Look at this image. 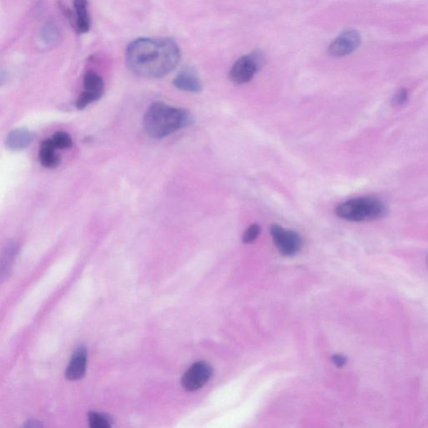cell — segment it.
I'll return each mask as SVG.
<instances>
[{
    "label": "cell",
    "instance_id": "1",
    "mask_svg": "<svg viewBox=\"0 0 428 428\" xmlns=\"http://www.w3.org/2000/svg\"><path fill=\"white\" fill-rule=\"evenodd\" d=\"M180 49L173 40L140 38L130 43L126 61L130 71L144 78H161L178 65Z\"/></svg>",
    "mask_w": 428,
    "mask_h": 428
},
{
    "label": "cell",
    "instance_id": "2",
    "mask_svg": "<svg viewBox=\"0 0 428 428\" xmlns=\"http://www.w3.org/2000/svg\"><path fill=\"white\" fill-rule=\"evenodd\" d=\"M192 123L190 112L164 102L153 103L143 118L146 133L154 139L169 137L179 130L190 127Z\"/></svg>",
    "mask_w": 428,
    "mask_h": 428
},
{
    "label": "cell",
    "instance_id": "3",
    "mask_svg": "<svg viewBox=\"0 0 428 428\" xmlns=\"http://www.w3.org/2000/svg\"><path fill=\"white\" fill-rule=\"evenodd\" d=\"M335 213L337 217L350 222H369L385 217L387 208L377 197H360L341 202Z\"/></svg>",
    "mask_w": 428,
    "mask_h": 428
},
{
    "label": "cell",
    "instance_id": "4",
    "mask_svg": "<svg viewBox=\"0 0 428 428\" xmlns=\"http://www.w3.org/2000/svg\"><path fill=\"white\" fill-rule=\"evenodd\" d=\"M270 233L274 245L283 256H294L298 254L303 247V240L298 233L283 228L281 225H272Z\"/></svg>",
    "mask_w": 428,
    "mask_h": 428
},
{
    "label": "cell",
    "instance_id": "5",
    "mask_svg": "<svg viewBox=\"0 0 428 428\" xmlns=\"http://www.w3.org/2000/svg\"><path fill=\"white\" fill-rule=\"evenodd\" d=\"M83 85L84 92L76 101L78 110H83L92 103L100 100L104 93V80L96 72H87L84 75Z\"/></svg>",
    "mask_w": 428,
    "mask_h": 428
},
{
    "label": "cell",
    "instance_id": "6",
    "mask_svg": "<svg viewBox=\"0 0 428 428\" xmlns=\"http://www.w3.org/2000/svg\"><path fill=\"white\" fill-rule=\"evenodd\" d=\"M261 63H262V58L255 54L243 56L234 63L229 72V78L233 83L236 85L250 82L260 68Z\"/></svg>",
    "mask_w": 428,
    "mask_h": 428
},
{
    "label": "cell",
    "instance_id": "7",
    "mask_svg": "<svg viewBox=\"0 0 428 428\" xmlns=\"http://www.w3.org/2000/svg\"><path fill=\"white\" fill-rule=\"evenodd\" d=\"M213 374L209 364L197 362L188 368L182 378V385L188 391H195L202 389L208 382Z\"/></svg>",
    "mask_w": 428,
    "mask_h": 428
},
{
    "label": "cell",
    "instance_id": "8",
    "mask_svg": "<svg viewBox=\"0 0 428 428\" xmlns=\"http://www.w3.org/2000/svg\"><path fill=\"white\" fill-rule=\"evenodd\" d=\"M362 43V37L357 30H349L344 31L329 47L330 55L342 57L350 55L357 51Z\"/></svg>",
    "mask_w": 428,
    "mask_h": 428
},
{
    "label": "cell",
    "instance_id": "9",
    "mask_svg": "<svg viewBox=\"0 0 428 428\" xmlns=\"http://www.w3.org/2000/svg\"><path fill=\"white\" fill-rule=\"evenodd\" d=\"M87 350L84 346L75 349L66 369V377L70 381H78L83 378L87 372Z\"/></svg>",
    "mask_w": 428,
    "mask_h": 428
},
{
    "label": "cell",
    "instance_id": "10",
    "mask_svg": "<svg viewBox=\"0 0 428 428\" xmlns=\"http://www.w3.org/2000/svg\"><path fill=\"white\" fill-rule=\"evenodd\" d=\"M33 134L25 128H16L8 134L6 146L12 151H22L30 146L33 141Z\"/></svg>",
    "mask_w": 428,
    "mask_h": 428
},
{
    "label": "cell",
    "instance_id": "11",
    "mask_svg": "<svg viewBox=\"0 0 428 428\" xmlns=\"http://www.w3.org/2000/svg\"><path fill=\"white\" fill-rule=\"evenodd\" d=\"M173 85L181 91L198 93L202 91V82L195 72L191 70H184L176 76Z\"/></svg>",
    "mask_w": 428,
    "mask_h": 428
},
{
    "label": "cell",
    "instance_id": "12",
    "mask_svg": "<svg viewBox=\"0 0 428 428\" xmlns=\"http://www.w3.org/2000/svg\"><path fill=\"white\" fill-rule=\"evenodd\" d=\"M57 148L51 139H47L40 144L39 159L44 168L54 169L61 164V157L56 153Z\"/></svg>",
    "mask_w": 428,
    "mask_h": 428
},
{
    "label": "cell",
    "instance_id": "13",
    "mask_svg": "<svg viewBox=\"0 0 428 428\" xmlns=\"http://www.w3.org/2000/svg\"><path fill=\"white\" fill-rule=\"evenodd\" d=\"M75 28L80 33H87L91 27L87 0H74Z\"/></svg>",
    "mask_w": 428,
    "mask_h": 428
},
{
    "label": "cell",
    "instance_id": "14",
    "mask_svg": "<svg viewBox=\"0 0 428 428\" xmlns=\"http://www.w3.org/2000/svg\"><path fill=\"white\" fill-rule=\"evenodd\" d=\"M39 38L44 46L52 47L55 46L59 42H60L61 32L58 27L49 22L44 25L39 32Z\"/></svg>",
    "mask_w": 428,
    "mask_h": 428
},
{
    "label": "cell",
    "instance_id": "15",
    "mask_svg": "<svg viewBox=\"0 0 428 428\" xmlns=\"http://www.w3.org/2000/svg\"><path fill=\"white\" fill-rule=\"evenodd\" d=\"M89 425L92 428H109L111 427V420L104 414L91 412L88 414Z\"/></svg>",
    "mask_w": 428,
    "mask_h": 428
},
{
    "label": "cell",
    "instance_id": "16",
    "mask_svg": "<svg viewBox=\"0 0 428 428\" xmlns=\"http://www.w3.org/2000/svg\"><path fill=\"white\" fill-rule=\"evenodd\" d=\"M18 247L16 245H15V243H11V245L6 247V250H4L1 263L2 276L8 273V270H10L11 267L13 260L15 259Z\"/></svg>",
    "mask_w": 428,
    "mask_h": 428
},
{
    "label": "cell",
    "instance_id": "17",
    "mask_svg": "<svg viewBox=\"0 0 428 428\" xmlns=\"http://www.w3.org/2000/svg\"><path fill=\"white\" fill-rule=\"evenodd\" d=\"M51 140L57 149H69L73 144L70 135L65 132L56 133L53 135Z\"/></svg>",
    "mask_w": 428,
    "mask_h": 428
},
{
    "label": "cell",
    "instance_id": "18",
    "mask_svg": "<svg viewBox=\"0 0 428 428\" xmlns=\"http://www.w3.org/2000/svg\"><path fill=\"white\" fill-rule=\"evenodd\" d=\"M260 231L261 229L259 225L256 224L250 225L249 228H247L245 232L243 233L242 238L243 242L245 243H251L255 242L257 240V238L259 237Z\"/></svg>",
    "mask_w": 428,
    "mask_h": 428
},
{
    "label": "cell",
    "instance_id": "19",
    "mask_svg": "<svg viewBox=\"0 0 428 428\" xmlns=\"http://www.w3.org/2000/svg\"><path fill=\"white\" fill-rule=\"evenodd\" d=\"M408 99V92L407 89L401 88L396 92L393 98H391V106H401L405 104L407 102Z\"/></svg>",
    "mask_w": 428,
    "mask_h": 428
},
{
    "label": "cell",
    "instance_id": "20",
    "mask_svg": "<svg viewBox=\"0 0 428 428\" xmlns=\"http://www.w3.org/2000/svg\"><path fill=\"white\" fill-rule=\"evenodd\" d=\"M331 360L337 367H344L346 363V357L339 354L333 355Z\"/></svg>",
    "mask_w": 428,
    "mask_h": 428
},
{
    "label": "cell",
    "instance_id": "21",
    "mask_svg": "<svg viewBox=\"0 0 428 428\" xmlns=\"http://www.w3.org/2000/svg\"><path fill=\"white\" fill-rule=\"evenodd\" d=\"M426 265H427V267L428 269V255H427V259H426Z\"/></svg>",
    "mask_w": 428,
    "mask_h": 428
}]
</instances>
